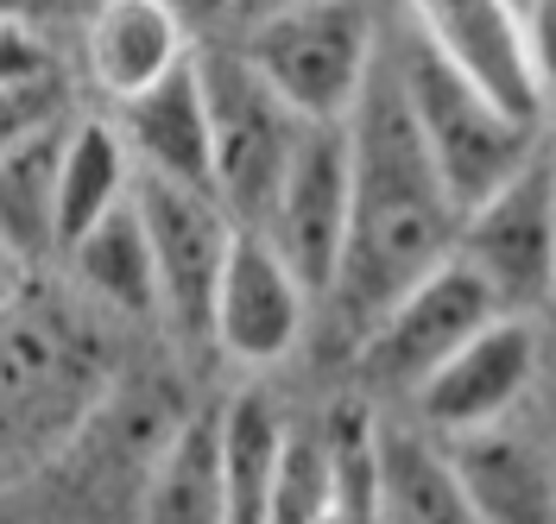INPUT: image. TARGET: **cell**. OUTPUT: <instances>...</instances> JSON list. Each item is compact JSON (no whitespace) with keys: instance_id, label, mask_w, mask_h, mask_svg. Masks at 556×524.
I'll use <instances>...</instances> for the list:
<instances>
[{"instance_id":"cell-11","label":"cell","mask_w":556,"mask_h":524,"mask_svg":"<svg viewBox=\"0 0 556 524\" xmlns=\"http://www.w3.org/2000/svg\"><path fill=\"white\" fill-rule=\"evenodd\" d=\"M531 373H538V335H531L525 310H500L481 335H468L430 380L417 385L412 398L430 430L468 436V430H486V423L506 418L525 398Z\"/></svg>"},{"instance_id":"cell-7","label":"cell","mask_w":556,"mask_h":524,"mask_svg":"<svg viewBox=\"0 0 556 524\" xmlns=\"http://www.w3.org/2000/svg\"><path fill=\"white\" fill-rule=\"evenodd\" d=\"M348 203H354V145L348 120H304L291 145V165L278 177L273 203L260 215V234L291 259V272L329 297L348 246Z\"/></svg>"},{"instance_id":"cell-24","label":"cell","mask_w":556,"mask_h":524,"mask_svg":"<svg viewBox=\"0 0 556 524\" xmlns=\"http://www.w3.org/2000/svg\"><path fill=\"white\" fill-rule=\"evenodd\" d=\"M519 26H525L531 76L544 89V107H556V0H519Z\"/></svg>"},{"instance_id":"cell-10","label":"cell","mask_w":556,"mask_h":524,"mask_svg":"<svg viewBox=\"0 0 556 524\" xmlns=\"http://www.w3.org/2000/svg\"><path fill=\"white\" fill-rule=\"evenodd\" d=\"M399 7H405L412 33L468 82H481L493 102L531 114V120L551 114L538 76H531V57H525L519 0H399Z\"/></svg>"},{"instance_id":"cell-28","label":"cell","mask_w":556,"mask_h":524,"mask_svg":"<svg viewBox=\"0 0 556 524\" xmlns=\"http://www.w3.org/2000/svg\"><path fill=\"white\" fill-rule=\"evenodd\" d=\"M45 13H58V0H0V20H20V26H38Z\"/></svg>"},{"instance_id":"cell-1","label":"cell","mask_w":556,"mask_h":524,"mask_svg":"<svg viewBox=\"0 0 556 524\" xmlns=\"http://www.w3.org/2000/svg\"><path fill=\"white\" fill-rule=\"evenodd\" d=\"M348 145H354V203H348V246L329 297L367 335V322L405 284H417L437 259L455 253L462 209L417 133L392 51H380L361 102L348 114Z\"/></svg>"},{"instance_id":"cell-18","label":"cell","mask_w":556,"mask_h":524,"mask_svg":"<svg viewBox=\"0 0 556 524\" xmlns=\"http://www.w3.org/2000/svg\"><path fill=\"white\" fill-rule=\"evenodd\" d=\"M64 253L102 304H114V310H127V316L159 310V259H152V234H146V215H139L134 196L114 203V209H108L89 234H76Z\"/></svg>"},{"instance_id":"cell-23","label":"cell","mask_w":556,"mask_h":524,"mask_svg":"<svg viewBox=\"0 0 556 524\" xmlns=\"http://www.w3.org/2000/svg\"><path fill=\"white\" fill-rule=\"evenodd\" d=\"M51 114H64V95L51 76H33V82H0V152L13 140H26L33 127H45Z\"/></svg>"},{"instance_id":"cell-20","label":"cell","mask_w":556,"mask_h":524,"mask_svg":"<svg viewBox=\"0 0 556 524\" xmlns=\"http://www.w3.org/2000/svg\"><path fill=\"white\" fill-rule=\"evenodd\" d=\"M285 436H291V423L278 418L266 392H235L222 405V481H228V519L235 524L266 519Z\"/></svg>"},{"instance_id":"cell-2","label":"cell","mask_w":556,"mask_h":524,"mask_svg":"<svg viewBox=\"0 0 556 524\" xmlns=\"http://www.w3.org/2000/svg\"><path fill=\"white\" fill-rule=\"evenodd\" d=\"M392 64H399L405 102L417 114V133H424V145H430V158H437V171H443L462 215L475 209L486 190H500L538 152L544 120L493 102L481 82H468L455 64H443L417 33L392 51Z\"/></svg>"},{"instance_id":"cell-22","label":"cell","mask_w":556,"mask_h":524,"mask_svg":"<svg viewBox=\"0 0 556 524\" xmlns=\"http://www.w3.org/2000/svg\"><path fill=\"white\" fill-rule=\"evenodd\" d=\"M266 519L278 524H304V519H336V481H329V436L316 430H291L285 455L273 474V506Z\"/></svg>"},{"instance_id":"cell-4","label":"cell","mask_w":556,"mask_h":524,"mask_svg":"<svg viewBox=\"0 0 556 524\" xmlns=\"http://www.w3.org/2000/svg\"><path fill=\"white\" fill-rule=\"evenodd\" d=\"M197 71H203L208 133H215V196L241 228H260L278 177L291 165V145L304 133V114L285 107V95L247 64L241 44L197 57Z\"/></svg>"},{"instance_id":"cell-8","label":"cell","mask_w":556,"mask_h":524,"mask_svg":"<svg viewBox=\"0 0 556 524\" xmlns=\"http://www.w3.org/2000/svg\"><path fill=\"white\" fill-rule=\"evenodd\" d=\"M134 203L152 234V259H159V310L172 316L184 335H208V304H215V279L222 259L235 246V215L228 203L203 190V183H177V177H134Z\"/></svg>"},{"instance_id":"cell-6","label":"cell","mask_w":556,"mask_h":524,"mask_svg":"<svg viewBox=\"0 0 556 524\" xmlns=\"http://www.w3.org/2000/svg\"><path fill=\"white\" fill-rule=\"evenodd\" d=\"M500 310H506V304L493 297V284H486L462 253H450V259H437L424 279L405 284V291L367 322V335H361V367L380 385H392V392H417L468 335H481Z\"/></svg>"},{"instance_id":"cell-19","label":"cell","mask_w":556,"mask_h":524,"mask_svg":"<svg viewBox=\"0 0 556 524\" xmlns=\"http://www.w3.org/2000/svg\"><path fill=\"white\" fill-rule=\"evenodd\" d=\"M450 455H455V468H462V487H468L475 519H556V493H551L544 461L525 443H513L500 423L455 436Z\"/></svg>"},{"instance_id":"cell-3","label":"cell","mask_w":556,"mask_h":524,"mask_svg":"<svg viewBox=\"0 0 556 524\" xmlns=\"http://www.w3.org/2000/svg\"><path fill=\"white\" fill-rule=\"evenodd\" d=\"M241 51L304 120H348L380 64V33L354 0H285L247 20Z\"/></svg>"},{"instance_id":"cell-25","label":"cell","mask_w":556,"mask_h":524,"mask_svg":"<svg viewBox=\"0 0 556 524\" xmlns=\"http://www.w3.org/2000/svg\"><path fill=\"white\" fill-rule=\"evenodd\" d=\"M33 76H51L45 71V51H38L33 26L0 20V82H33Z\"/></svg>"},{"instance_id":"cell-27","label":"cell","mask_w":556,"mask_h":524,"mask_svg":"<svg viewBox=\"0 0 556 524\" xmlns=\"http://www.w3.org/2000/svg\"><path fill=\"white\" fill-rule=\"evenodd\" d=\"M177 13H184V26L197 33V26H222V20H241V0H172Z\"/></svg>"},{"instance_id":"cell-17","label":"cell","mask_w":556,"mask_h":524,"mask_svg":"<svg viewBox=\"0 0 556 524\" xmlns=\"http://www.w3.org/2000/svg\"><path fill=\"white\" fill-rule=\"evenodd\" d=\"M380 519L399 524H462L475 519L462 468L424 430H380Z\"/></svg>"},{"instance_id":"cell-21","label":"cell","mask_w":556,"mask_h":524,"mask_svg":"<svg viewBox=\"0 0 556 524\" xmlns=\"http://www.w3.org/2000/svg\"><path fill=\"white\" fill-rule=\"evenodd\" d=\"M323 436H329L336 519H380V423L361 405H336Z\"/></svg>"},{"instance_id":"cell-15","label":"cell","mask_w":556,"mask_h":524,"mask_svg":"<svg viewBox=\"0 0 556 524\" xmlns=\"http://www.w3.org/2000/svg\"><path fill=\"white\" fill-rule=\"evenodd\" d=\"M134 177H139V165H134V145L121 133V120H102V114L70 120L64 158H58V253L76 234H89L114 203H127Z\"/></svg>"},{"instance_id":"cell-16","label":"cell","mask_w":556,"mask_h":524,"mask_svg":"<svg viewBox=\"0 0 556 524\" xmlns=\"http://www.w3.org/2000/svg\"><path fill=\"white\" fill-rule=\"evenodd\" d=\"M70 114H51L26 140L0 152V241H13L26 259L58 253V158H64Z\"/></svg>"},{"instance_id":"cell-9","label":"cell","mask_w":556,"mask_h":524,"mask_svg":"<svg viewBox=\"0 0 556 524\" xmlns=\"http://www.w3.org/2000/svg\"><path fill=\"white\" fill-rule=\"evenodd\" d=\"M311 297L316 291L291 272V259L260 228H235V246L215 279V304H208V342L241 367H273L298 348Z\"/></svg>"},{"instance_id":"cell-26","label":"cell","mask_w":556,"mask_h":524,"mask_svg":"<svg viewBox=\"0 0 556 524\" xmlns=\"http://www.w3.org/2000/svg\"><path fill=\"white\" fill-rule=\"evenodd\" d=\"M26 291H33V259H26L13 241H0V316L13 310Z\"/></svg>"},{"instance_id":"cell-13","label":"cell","mask_w":556,"mask_h":524,"mask_svg":"<svg viewBox=\"0 0 556 524\" xmlns=\"http://www.w3.org/2000/svg\"><path fill=\"white\" fill-rule=\"evenodd\" d=\"M83 57L108 102H127L197 51H190V26L172 0H102L83 26Z\"/></svg>"},{"instance_id":"cell-5","label":"cell","mask_w":556,"mask_h":524,"mask_svg":"<svg viewBox=\"0 0 556 524\" xmlns=\"http://www.w3.org/2000/svg\"><path fill=\"white\" fill-rule=\"evenodd\" d=\"M455 253L493 284L506 310H531L556 291V158L551 133L500 190L462 215Z\"/></svg>"},{"instance_id":"cell-29","label":"cell","mask_w":556,"mask_h":524,"mask_svg":"<svg viewBox=\"0 0 556 524\" xmlns=\"http://www.w3.org/2000/svg\"><path fill=\"white\" fill-rule=\"evenodd\" d=\"M273 7H285V0H241V26L247 20H260V13H273Z\"/></svg>"},{"instance_id":"cell-12","label":"cell","mask_w":556,"mask_h":524,"mask_svg":"<svg viewBox=\"0 0 556 524\" xmlns=\"http://www.w3.org/2000/svg\"><path fill=\"white\" fill-rule=\"evenodd\" d=\"M114 107H121V133L134 145L139 171L215 190V133H208V95L197 57H184L172 76H159L152 89Z\"/></svg>"},{"instance_id":"cell-14","label":"cell","mask_w":556,"mask_h":524,"mask_svg":"<svg viewBox=\"0 0 556 524\" xmlns=\"http://www.w3.org/2000/svg\"><path fill=\"white\" fill-rule=\"evenodd\" d=\"M146 519L165 524H215L228 519V481H222V411H190L159 443L146 468Z\"/></svg>"},{"instance_id":"cell-30","label":"cell","mask_w":556,"mask_h":524,"mask_svg":"<svg viewBox=\"0 0 556 524\" xmlns=\"http://www.w3.org/2000/svg\"><path fill=\"white\" fill-rule=\"evenodd\" d=\"M551 158H556V127H551Z\"/></svg>"}]
</instances>
